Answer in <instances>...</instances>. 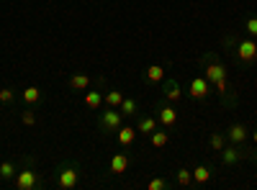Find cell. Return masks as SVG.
I'll list each match as a JSON object with an SVG mask.
<instances>
[{
	"mask_svg": "<svg viewBox=\"0 0 257 190\" xmlns=\"http://www.w3.org/2000/svg\"><path fill=\"white\" fill-rule=\"evenodd\" d=\"M252 141H255V144H257V128H255V131H252Z\"/></svg>",
	"mask_w": 257,
	"mask_h": 190,
	"instance_id": "cell-29",
	"label": "cell"
},
{
	"mask_svg": "<svg viewBox=\"0 0 257 190\" xmlns=\"http://www.w3.org/2000/svg\"><path fill=\"white\" fill-rule=\"evenodd\" d=\"M67 87H70L72 93H83V90H87V87H90V77L83 75V72H75V75L67 80Z\"/></svg>",
	"mask_w": 257,
	"mask_h": 190,
	"instance_id": "cell-15",
	"label": "cell"
},
{
	"mask_svg": "<svg viewBox=\"0 0 257 190\" xmlns=\"http://www.w3.org/2000/svg\"><path fill=\"white\" fill-rule=\"evenodd\" d=\"M149 144H152L155 149L168 147V144H170V131H165V126H162V128H155L152 134H149Z\"/></svg>",
	"mask_w": 257,
	"mask_h": 190,
	"instance_id": "cell-16",
	"label": "cell"
},
{
	"mask_svg": "<svg viewBox=\"0 0 257 190\" xmlns=\"http://www.w3.org/2000/svg\"><path fill=\"white\" fill-rule=\"evenodd\" d=\"M250 154H252V159H255V162H257V149H255V152H250Z\"/></svg>",
	"mask_w": 257,
	"mask_h": 190,
	"instance_id": "cell-30",
	"label": "cell"
},
{
	"mask_svg": "<svg viewBox=\"0 0 257 190\" xmlns=\"http://www.w3.org/2000/svg\"><path fill=\"white\" fill-rule=\"evenodd\" d=\"M250 139V128L245 124H232L229 131H226V141H232V144H245Z\"/></svg>",
	"mask_w": 257,
	"mask_h": 190,
	"instance_id": "cell-11",
	"label": "cell"
},
{
	"mask_svg": "<svg viewBox=\"0 0 257 190\" xmlns=\"http://www.w3.org/2000/svg\"><path fill=\"white\" fill-rule=\"evenodd\" d=\"M80 183V167L72 162H62L57 167V188L62 190H75Z\"/></svg>",
	"mask_w": 257,
	"mask_h": 190,
	"instance_id": "cell-3",
	"label": "cell"
},
{
	"mask_svg": "<svg viewBox=\"0 0 257 190\" xmlns=\"http://www.w3.org/2000/svg\"><path fill=\"white\" fill-rule=\"evenodd\" d=\"M21 121H23V126H34L36 124V113L34 111H23L21 113Z\"/></svg>",
	"mask_w": 257,
	"mask_h": 190,
	"instance_id": "cell-28",
	"label": "cell"
},
{
	"mask_svg": "<svg viewBox=\"0 0 257 190\" xmlns=\"http://www.w3.org/2000/svg\"><path fill=\"white\" fill-rule=\"evenodd\" d=\"M162 98L168 100V103H177L180 98H183V90H180V82L177 80H162Z\"/></svg>",
	"mask_w": 257,
	"mask_h": 190,
	"instance_id": "cell-9",
	"label": "cell"
},
{
	"mask_svg": "<svg viewBox=\"0 0 257 190\" xmlns=\"http://www.w3.org/2000/svg\"><path fill=\"white\" fill-rule=\"evenodd\" d=\"M155 128H160V121H157V116H139L137 119V131L139 134H152Z\"/></svg>",
	"mask_w": 257,
	"mask_h": 190,
	"instance_id": "cell-14",
	"label": "cell"
},
{
	"mask_svg": "<svg viewBox=\"0 0 257 190\" xmlns=\"http://www.w3.org/2000/svg\"><path fill=\"white\" fill-rule=\"evenodd\" d=\"M13 185H16L18 190H41L44 185V178H41V172H36L34 167H23L16 172V178H13Z\"/></svg>",
	"mask_w": 257,
	"mask_h": 190,
	"instance_id": "cell-2",
	"label": "cell"
},
{
	"mask_svg": "<svg viewBox=\"0 0 257 190\" xmlns=\"http://www.w3.org/2000/svg\"><path fill=\"white\" fill-rule=\"evenodd\" d=\"M155 116H157L160 126H165V128H172L177 124V108L172 103H168V100H162V103L155 106Z\"/></svg>",
	"mask_w": 257,
	"mask_h": 190,
	"instance_id": "cell-6",
	"label": "cell"
},
{
	"mask_svg": "<svg viewBox=\"0 0 257 190\" xmlns=\"http://www.w3.org/2000/svg\"><path fill=\"white\" fill-rule=\"evenodd\" d=\"M237 60L242 62V64H255L257 62V41L250 36V39H237Z\"/></svg>",
	"mask_w": 257,
	"mask_h": 190,
	"instance_id": "cell-5",
	"label": "cell"
},
{
	"mask_svg": "<svg viewBox=\"0 0 257 190\" xmlns=\"http://www.w3.org/2000/svg\"><path fill=\"white\" fill-rule=\"evenodd\" d=\"M16 172H18V167H16V162H0V180H13L16 178Z\"/></svg>",
	"mask_w": 257,
	"mask_h": 190,
	"instance_id": "cell-24",
	"label": "cell"
},
{
	"mask_svg": "<svg viewBox=\"0 0 257 190\" xmlns=\"http://www.w3.org/2000/svg\"><path fill=\"white\" fill-rule=\"evenodd\" d=\"M208 180H211V167L208 165H198L193 170V183L195 185H206Z\"/></svg>",
	"mask_w": 257,
	"mask_h": 190,
	"instance_id": "cell-18",
	"label": "cell"
},
{
	"mask_svg": "<svg viewBox=\"0 0 257 190\" xmlns=\"http://www.w3.org/2000/svg\"><path fill=\"white\" fill-rule=\"evenodd\" d=\"M85 106H87L90 111H98V108L103 106V93H100V90H87V93H85Z\"/></svg>",
	"mask_w": 257,
	"mask_h": 190,
	"instance_id": "cell-17",
	"label": "cell"
},
{
	"mask_svg": "<svg viewBox=\"0 0 257 190\" xmlns=\"http://www.w3.org/2000/svg\"><path fill=\"white\" fill-rule=\"evenodd\" d=\"M118 111L124 113V119H126V116H137L139 113V103L134 98H124V100H121V106H118Z\"/></svg>",
	"mask_w": 257,
	"mask_h": 190,
	"instance_id": "cell-21",
	"label": "cell"
},
{
	"mask_svg": "<svg viewBox=\"0 0 257 190\" xmlns=\"http://www.w3.org/2000/svg\"><path fill=\"white\" fill-rule=\"evenodd\" d=\"M121 126H124V113H121L118 108L105 106V111H100V116H98V128L103 131V134H116Z\"/></svg>",
	"mask_w": 257,
	"mask_h": 190,
	"instance_id": "cell-4",
	"label": "cell"
},
{
	"mask_svg": "<svg viewBox=\"0 0 257 190\" xmlns=\"http://www.w3.org/2000/svg\"><path fill=\"white\" fill-rule=\"evenodd\" d=\"M245 31H247L252 39L257 36V18H255V16H250V18L245 21Z\"/></svg>",
	"mask_w": 257,
	"mask_h": 190,
	"instance_id": "cell-27",
	"label": "cell"
},
{
	"mask_svg": "<svg viewBox=\"0 0 257 190\" xmlns=\"http://www.w3.org/2000/svg\"><path fill=\"white\" fill-rule=\"evenodd\" d=\"M211 87H214V85H211L203 75H195V77L190 80L188 93H190V98H193V100H206V98L211 95Z\"/></svg>",
	"mask_w": 257,
	"mask_h": 190,
	"instance_id": "cell-7",
	"label": "cell"
},
{
	"mask_svg": "<svg viewBox=\"0 0 257 190\" xmlns=\"http://www.w3.org/2000/svg\"><path fill=\"white\" fill-rule=\"evenodd\" d=\"M221 154V162L224 165H237L239 162V159H245V157H250V152L247 149H242V144H226V147L219 152Z\"/></svg>",
	"mask_w": 257,
	"mask_h": 190,
	"instance_id": "cell-8",
	"label": "cell"
},
{
	"mask_svg": "<svg viewBox=\"0 0 257 190\" xmlns=\"http://www.w3.org/2000/svg\"><path fill=\"white\" fill-rule=\"evenodd\" d=\"M162 80H165V67H162V64H149V67L144 69V82H149V85H162Z\"/></svg>",
	"mask_w": 257,
	"mask_h": 190,
	"instance_id": "cell-13",
	"label": "cell"
},
{
	"mask_svg": "<svg viewBox=\"0 0 257 190\" xmlns=\"http://www.w3.org/2000/svg\"><path fill=\"white\" fill-rule=\"evenodd\" d=\"M137 126H121L118 131H116V139H118V144L121 147H131L134 144V139H137Z\"/></svg>",
	"mask_w": 257,
	"mask_h": 190,
	"instance_id": "cell-12",
	"label": "cell"
},
{
	"mask_svg": "<svg viewBox=\"0 0 257 190\" xmlns=\"http://www.w3.org/2000/svg\"><path fill=\"white\" fill-rule=\"evenodd\" d=\"M201 69H203V77H206L211 85L219 82V80H226V77H229V69H226V64L219 60V54H214V52L203 54V60H201Z\"/></svg>",
	"mask_w": 257,
	"mask_h": 190,
	"instance_id": "cell-1",
	"label": "cell"
},
{
	"mask_svg": "<svg viewBox=\"0 0 257 190\" xmlns=\"http://www.w3.org/2000/svg\"><path fill=\"white\" fill-rule=\"evenodd\" d=\"M208 147L214 149V152H221L226 147V134H221V131H211V136H208Z\"/></svg>",
	"mask_w": 257,
	"mask_h": 190,
	"instance_id": "cell-22",
	"label": "cell"
},
{
	"mask_svg": "<svg viewBox=\"0 0 257 190\" xmlns=\"http://www.w3.org/2000/svg\"><path fill=\"white\" fill-rule=\"evenodd\" d=\"M147 188H149V190H168V188H170V180H168V178H155V180H149Z\"/></svg>",
	"mask_w": 257,
	"mask_h": 190,
	"instance_id": "cell-26",
	"label": "cell"
},
{
	"mask_svg": "<svg viewBox=\"0 0 257 190\" xmlns=\"http://www.w3.org/2000/svg\"><path fill=\"white\" fill-rule=\"evenodd\" d=\"M129 165H131V157H129L126 152H116V154L111 157L108 172H113V175H124V172L129 170Z\"/></svg>",
	"mask_w": 257,
	"mask_h": 190,
	"instance_id": "cell-10",
	"label": "cell"
},
{
	"mask_svg": "<svg viewBox=\"0 0 257 190\" xmlns=\"http://www.w3.org/2000/svg\"><path fill=\"white\" fill-rule=\"evenodd\" d=\"M175 183H177L180 188H190V183H193V170L180 167V170L175 172Z\"/></svg>",
	"mask_w": 257,
	"mask_h": 190,
	"instance_id": "cell-23",
	"label": "cell"
},
{
	"mask_svg": "<svg viewBox=\"0 0 257 190\" xmlns=\"http://www.w3.org/2000/svg\"><path fill=\"white\" fill-rule=\"evenodd\" d=\"M13 100H16V90H13V87H3V90H0V103L10 106Z\"/></svg>",
	"mask_w": 257,
	"mask_h": 190,
	"instance_id": "cell-25",
	"label": "cell"
},
{
	"mask_svg": "<svg viewBox=\"0 0 257 190\" xmlns=\"http://www.w3.org/2000/svg\"><path fill=\"white\" fill-rule=\"evenodd\" d=\"M21 98H23L26 106H36L39 100H41V90H39L36 85H31V87H26V90L21 93Z\"/></svg>",
	"mask_w": 257,
	"mask_h": 190,
	"instance_id": "cell-19",
	"label": "cell"
},
{
	"mask_svg": "<svg viewBox=\"0 0 257 190\" xmlns=\"http://www.w3.org/2000/svg\"><path fill=\"white\" fill-rule=\"evenodd\" d=\"M121 100H124V93H121V90H108V93H103V106H108V108H118Z\"/></svg>",
	"mask_w": 257,
	"mask_h": 190,
	"instance_id": "cell-20",
	"label": "cell"
}]
</instances>
